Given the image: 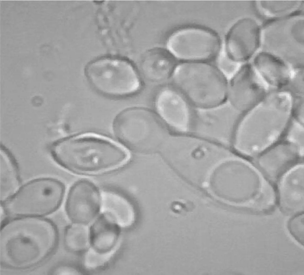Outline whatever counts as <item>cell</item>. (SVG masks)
I'll return each instance as SVG.
<instances>
[{"label": "cell", "mask_w": 304, "mask_h": 275, "mask_svg": "<svg viewBox=\"0 0 304 275\" xmlns=\"http://www.w3.org/2000/svg\"><path fill=\"white\" fill-rule=\"evenodd\" d=\"M59 241L57 227L50 219L45 217L10 218L1 228V266L19 271L37 268L54 254Z\"/></svg>", "instance_id": "obj_1"}, {"label": "cell", "mask_w": 304, "mask_h": 275, "mask_svg": "<svg viewBox=\"0 0 304 275\" xmlns=\"http://www.w3.org/2000/svg\"><path fill=\"white\" fill-rule=\"evenodd\" d=\"M290 94L272 93L246 113L237 127L232 144L240 154L257 157L278 142L292 118Z\"/></svg>", "instance_id": "obj_2"}, {"label": "cell", "mask_w": 304, "mask_h": 275, "mask_svg": "<svg viewBox=\"0 0 304 275\" xmlns=\"http://www.w3.org/2000/svg\"><path fill=\"white\" fill-rule=\"evenodd\" d=\"M51 153L55 161L65 169L84 175H96L121 167L130 160L126 148L106 138L85 135L55 143Z\"/></svg>", "instance_id": "obj_3"}, {"label": "cell", "mask_w": 304, "mask_h": 275, "mask_svg": "<svg viewBox=\"0 0 304 275\" xmlns=\"http://www.w3.org/2000/svg\"><path fill=\"white\" fill-rule=\"evenodd\" d=\"M172 81L192 107L207 109L227 100V80L217 68L206 63L181 64L174 69Z\"/></svg>", "instance_id": "obj_4"}, {"label": "cell", "mask_w": 304, "mask_h": 275, "mask_svg": "<svg viewBox=\"0 0 304 275\" xmlns=\"http://www.w3.org/2000/svg\"><path fill=\"white\" fill-rule=\"evenodd\" d=\"M65 191L64 184L57 179L35 178L21 185L12 197L1 203L2 208L10 218L45 217L59 208Z\"/></svg>", "instance_id": "obj_5"}, {"label": "cell", "mask_w": 304, "mask_h": 275, "mask_svg": "<svg viewBox=\"0 0 304 275\" xmlns=\"http://www.w3.org/2000/svg\"><path fill=\"white\" fill-rule=\"evenodd\" d=\"M85 73L89 83L101 93L111 97L127 96L137 92L140 78L126 61L114 57L99 58L90 63Z\"/></svg>", "instance_id": "obj_6"}, {"label": "cell", "mask_w": 304, "mask_h": 275, "mask_svg": "<svg viewBox=\"0 0 304 275\" xmlns=\"http://www.w3.org/2000/svg\"><path fill=\"white\" fill-rule=\"evenodd\" d=\"M243 115L227 100L211 108H194L188 131L197 136L227 146L232 143Z\"/></svg>", "instance_id": "obj_7"}, {"label": "cell", "mask_w": 304, "mask_h": 275, "mask_svg": "<svg viewBox=\"0 0 304 275\" xmlns=\"http://www.w3.org/2000/svg\"><path fill=\"white\" fill-rule=\"evenodd\" d=\"M262 33L263 47L269 53L289 57L303 55L304 23L301 17L271 23L265 27Z\"/></svg>", "instance_id": "obj_8"}, {"label": "cell", "mask_w": 304, "mask_h": 275, "mask_svg": "<svg viewBox=\"0 0 304 275\" xmlns=\"http://www.w3.org/2000/svg\"><path fill=\"white\" fill-rule=\"evenodd\" d=\"M169 51L180 59L197 61L214 56L219 47V41L214 34L208 30L191 28L173 33L167 42Z\"/></svg>", "instance_id": "obj_9"}, {"label": "cell", "mask_w": 304, "mask_h": 275, "mask_svg": "<svg viewBox=\"0 0 304 275\" xmlns=\"http://www.w3.org/2000/svg\"><path fill=\"white\" fill-rule=\"evenodd\" d=\"M268 86L254 67L246 65L228 82L227 100L244 114L265 98Z\"/></svg>", "instance_id": "obj_10"}, {"label": "cell", "mask_w": 304, "mask_h": 275, "mask_svg": "<svg viewBox=\"0 0 304 275\" xmlns=\"http://www.w3.org/2000/svg\"><path fill=\"white\" fill-rule=\"evenodd\" d=\"M101 192L87 180L77 181L70 188L65 203L66 215L72 223L88 225L101 210Z\"/></svg>", "instance_id": "obj_11"}, {"label": "cell", "mask_w": 304, "mask_h": 275, "mask_svg": "<svg viewBox=\"0 0 304 275\" xmlns=\"http://www.w3.org/2000/svg\"><path fill=\"white\" fill-rule=\"evenodd\" d=\"M155 99L156 110L164 121L179 132L188 131L193 108L180 93L172 88H164Z\"/></svg>", "instance_id": "obj_12"}, {"label": "cell", "mask_w": 304, "mask_h": 275, "mask_svg": "<svg viewBox=\"0 0 304 275\" xmlns=\"http://www.w3.org/2000/svg\"><path fill=\"white\" fill-rule=\"evenodd\" d=\"M138 128L131 109L124 110L115 118L113 129L116 136L122 143L126 144L133 136L135 135L139 139V143L145 142L151 137L144 132L153 136L154 126L159 124L156 117L151 112L140 108H134Z\"/></svg>", "instance_id": "obj_13"}, {"label": "cell", "mask_w": 304, "mask_h": 275, "mask_svg": "<svg viewBox=\"0 0 304 275\" xmlns=\"http://www.w3.org/2000/svg\"><path fill=\"white\" fill-rule=\"evenodd\" d=\"M256 163L261 172L274 181L297 164L302 157L294 146L284 141L272 146L257 157Z\"/></svg>", "instance_id": "obj_14"}, {"label": "cell", "mask_w": 304, "mask_h": 275, "mask_svg": "<svg viewBox=\"0 0 304 275\" xmlns=\"http://www.w3.org/2000/svg\"><path fill=\"white\" fill-rule=\"evenodd\" d=\"M259 27L254 20L246 18L236 23L227 38V52L239 62L248 59L256 51L260 42Z\"/></svg>", "instance_id": "obj_15"}, {"label": "cell", "mask_w": 304, "mask_h": 275, "mask_svg": "<svg viewBox=\"0 0 304 275\" xmlns=\"http://www.w3.org/2000/svg\"><path fill=\"white\" fill-rule=\"evenodd\" d=\"M283 176L279 186L280 206L288 215H297L304 210V166L296 164Z\"/></svg>", "instance_id": "obj_16"}, {"label": "cell", "mask_w": 304, "mask_h": 275, "mask_svg": "<svg viewBox=\"0 0 304 275\" xmlns=\"http://www.w3.org/2000/svg\"><path fill=\"white\" fill-rule=\"evenodd\" d=\"M120 227L110 216L102 212L89 227L91 247L100 253H110L118 242Z\"/></svg>", "instance_id": "obj_17"}, {"label": "cell", "mask_w": 304, "mask_h": 275, "mask_svg": "<svg viewBox=\"0 0 304 275\" xmlns=\"http://www.w3.org/2000/svg\"><path fill=\"white\" fill-rule=\"evenodd\" d=\"M254 68L267 84L277 87L287 84L293 71L281 58L267 52L258 54L254 60Z\"/></svg>", "instance_id": "obj_18"}, {"label": "cell", "mask_w": 304, "mask_h": 275, "mask_svg": "<svg viewBox=\"0 0 304 275\" xmlns=\"http://www.w3.org/2000/svg\"><path fill=\"white\" fill-rule=\"evenodd\" d=\"M101 193L102 212L110 215L120 227L130 226L134 221L135 214L129 201L115 191L106 190Z\"/></svg>", "instance_id": "obj_19"}, {"label": "cell", "mask_w": 304, "mask_h": 275, "mask_svg": "<svg viewBox=\"0 0 304 275\" xmlns=\"http://www.w3.org/2000/svg\"><path fill=\"white\" fill-rule=\"evenodd\" d=\"M0 201L2 203L12 197L21 186L18 165L13 156L6 148L1 151Z\"/></svg>", "instance_id": "obj_20"}, {"label": "cell", "mask_w": 304, "mask_h": 275, "mask_svg": "<svg viewBox=\"0 0 304 275\" xmlns=\"http://www.w3.org/2000/svg\"><path fill=\"white\" fill-rule=\"evenodd\" d=\"M64 238L65 246L72 252H85L90 246L89 227L87 225L72 223L68 225Z\"/></svg>", "instance_id": "obj_21"}, {"label": "cell", "mask_w": 304, "mask_h": 275, "mask_svg": "<svg viewBox=\"0 0 304 275\" xmlns=\"http://www.w3.org/2000/svg\"><path fill=\"white\" fill-rule=\"evenodd\" d=\"M256 5L259 11L269 18L280 17L292 14L301 7L300 1H258Z\"/></svg>", "instance_id": "obj_22"}, {"label": "cell", "mask_w": 304, "mask_h": 275, "mask_svg": "<svg viewBox=\"0 0 304 275\" xmlns=\"http://www.w3.org/2000/svg\"><path fill=\"white\" fill-rule=\"evenodd\" d=\"M304 125L292 119L285 134V141L296 147L302 157L304 154Z\"/></svg>", "instance_id": "obj_23"}, {"label": "cell", "mask_w": 304, "mask_h": 275, "mask_svg": "<svg viewBox=\"0 0 304 275\" xmlns=\"http://www.w3.org/2000/svg\"><path fill=\"white\" fill-rule=\"evenodd\" d=\"M275 198L273 187L268 183L265 182L262 185L259 194L250 205L252 208L259 210H267L274 205Z\"/></svg>", "instance_id": "obj_24"}, {"label": "cell", "mask_w": 304, "mask_h": 275, "mask_svg": "<svg viewBox=\"0 0 304 275\" xmlns=\"http://www.w3.org/2000/svg\"><path fill=\"white\" fill-rule=\"evenodd\" d=\"M218 69L229 80L240 68L239 62L232 58L225 50L220 53L217 61Z\"/></svg>", "instance_id": "obj_25"}, {"label": "cell", "mask_w": 304, "mask_h": 275, "mask_svg": "<svg viewBox=\"0 0 304 275\" xmlns=\"http://www.w3.org/2000/svg\"><path fill=\"white\" fill-rule=\"evenodd\" d=\"M84 263L88 268L94 269L102 265L110 257V253L101 254L97 252L91 247L85 252Z\"/></svg>", "instance_id": "obj_26"}, {"label": "cell", "mask_w": 304, "mask_h": 275, "mask_svg": "<svg viewBox=\"0 0 304 275\" xmlns=\"http://www.w3.org/2000/svg\"><path fill=\"white\" fill-rule=\"evenodd\" d=\"M288 228L292 236L300 244L303 245L304 215H295L288 222Z\"/></svg>", "instance_id": "obj_27"}, {"label": "cell", "mask_w": 304, "mask_h": 275, "mask_svg": "<svg viewBox=\"0 0 304 275\" xmlns=\"http://www.w3.org/2000/svg\"><path fill=\"white\" fill-rule=\"evenodd\" d=\"M54 274H64V273H70L72 275H77L80 272L75 268L67 266H59L56 268L53 272Z\"/></svg>", "instance_id": "obj_28"}]
</instances>
